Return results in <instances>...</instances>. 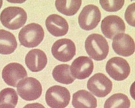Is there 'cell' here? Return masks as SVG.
<instances>
[{"instance_id": "cell-10", "label": "cell", "mask_w": 135, "mask_h": 108, "mask_svg": "<svg viewBox=\"0 0 135 108\" xmlns=\"http://www.w3.org/2000/svg\"><path fill=\"white\" fill-rule=\"evenodd\" d=\"M101 28L102 33L107 38L113 39L117 35L123 33L126 27L123 19L118 16L109 15L102 21Z\"/></svg>"}, {"instance_id": "cell-23", "label": "cell", "mask_w": 135, "mask_h": 108, "mask_svg": "<svg viewBox=\"0 0 135 108\" xmlns=\"http://www.w3.org/2000/svg\"><path fill=\"white\" fill-rule=\"evenodd\" d=\"M135 3L129 5L126 10L125 18L127 23L130 26L135 27Z\"/></svg>"}, {"instance_id": "cell-13", "label": "cell", "mask_w": 135, "mask_h": 108, "mask_svg": "<svg viewBox=\"0 0 135 108\" xmlns=\"http://www.w3.org/2000/svg\"><path fill=\"white\" fill-rule=\"evenodd\" d=\"M113 39L112 47L117 54L124 57H128L134 53V42L129 35L120 33L116 36Z\"/></svg>"}, {"instance_id": "cell-22", "label": "cell", "mask_w": 135, "mask_h": 108, "mask_svg": "<svg viewBox=\"0 0 135 108\" xmlns=\"http://www.w3.org/2000/svg\"><path fill=\"white\" fill-rule=\"evenodd\" d=\"M103 9L109 12H114L120 9L123 6L124 0H100Z\"/></svg>"}, {"instance_id": "cell-17", "label": "cell", "mask_w": 135, "mask_h": 108, "mask_svg": "<svg viewBox=\"0 0 135 108\" xmlns=\"http://www.w3.org/2000/svg\"><path fill=\"white\" fill-rule=\"evenodd\" d=\"M17 42L14 35L9 32L0 30V54L8 55L13 52Z\"/></svg>"}, {"instance_id": "cell-8", "label": "cell", "mask_w": 135, "mask_h": 108, "mask_svg": "<svg viewBox=\"0 0 135 108\" xmlns=\"http://www.w3.org/2000/svg\"><path fill=\"white\" fill-rule=\"evenodd\" d=\"M101 13L99 8L93 4L85 6L78 17V22L82 29L91 30L95 28L100 20Z\"/></svg>"}, {"instance_id": "cell-3", "label": "cell", "mask_w": 135, "mask_h": 108, "mask_svg": "<svg viewBox=\"0 0 135 108\" xmlns=\"http://www.w3.org/2000/svg\"><path fill=\"white\" fill-rule=\"evenodd\" d=\"M44 32L42 26L39 24L32 23L23 27L18 34L21 44L28 48H33L38 45L42 41Z\"/></svg>"}, {"instance_id": "cell-4", "label": "cell", "mask_w": 135, "mask_h": 108, "mask_svg": "<svg viewBox=\"0 0 135 108\" xmlns=\"http://www.w3.org/2000/svg\"><path fill=\"white\" fill-rule=\"evenodd\" d=\"M70 95L65 87L54 85L50 87L45 94L47 105L51 108H65L69 104Z\"/></svg>"}, {"instance_id": "cell-11", "label": "cell", "mask_w": 135, "mask_h": 108, "mask_svg": "<svg viewBox=\"0 0 135 108\" xmlns=\"http://www.w3.org/2000/svg\"><path fill=\"white\" fill-rule=\"evenodd\" d=\"M27 76V73L24 67L17 63H10L3 68L2 77L8 85L15 87L21 79Z\"/></svg>"}, {"instance_id": "cell-9", "label": "cell", "mask_w": 135, "mask_h": 108, "mask_svg": "<svg viewBox=\"0 0 135 108\" xmlns=\"http://www.w3.org/2000/svg\"><path fill=\"white\" fill-rule=\"evenodd\" d=\"M51 52L54 57L57 60L67 62L71 60L75 55V46L70 39H59L54 43L51 48Z\"/></svg>"}, {"instance_id": "cell-26", "label": "cell", "mask_w": 135, "mask_h": 108, "mask_svg": "<svg viewBox=\"0 0 135 108\" xmlns=\"http://www.w3.org/2000/svg\"><path fill=\"white\" fill-rule=\"evenodd\" d=\"M2 2L3 1L2 0H0V9L2 6Z\"/></svg>"}, {"instance_id": "cell-19", "label": "cell", "mask_w": 135, "mask_h": 108, "mask_svg": "<svg viewBox=\"0 0 135 108\" xmlns=\"http://www.w3.org/2000/svg\"><path fill=\"white\" fill-rule=\"evenodd\" d=\"M81 0H56L55 6L58 11L67 16L76 14L81 4Z\"/></svg>"}, {"instance_id": "cell-12", "label": "cell", "mask_w": 135, "mask_h": 108, "mask_svg": "<svg viewBox=\"0 0 135 108\" xmlns=\"http://www.w3.org/2000/svg\"><path fill=\"white\" fill-rule=\"evenodd\" d=\"M94 64L92 60L89 57L84 56L76 58L72 63L70 70L74 78L82 80L89 77L92 73Z\"/></svg>"}, {"instance_id": "cell-14", "label": "cell", "mask_w": 135, "mask_h": 108, "mask_svg": "<svg viewBox=\"0 0 135 108\" xmlns=\"http://www.w3.org/2000/svg\"><path fill=\"white\" fill-rule=\"evenodd\" d=\"M25 64L28 69L33 72H37L43 69L47 63V56L42 50L38 49L30 51L25 58Z\"/></svg>"}, {"instance_id": "cell-5", "label": "cell", "mask_w": 135, "mask_h": 108, "mask_svg": "<svg viewBox=\"0 0 135 108\" xmlns=\"http://www.w3.org/2000/svg\"><path fill=\"white\" fill-rule=\"evenodd\" d=\"M42 88L40 82L31 77L20 80L17 86L18 94L23 99L28 101L34 100L41 96Z\"/></svg>"}, {"instance_id": "cell-6", "label": "cell", "mask_w": 135, "mask_h": 108, "mask_svg": "<svg viewBox=\"0 0 135 108\" xmlns=\"http://www.w3.org/2000/svg\"><path fill=\"white\" fill-rule=\"evenodd\" d=\"M112 87L111 81L105 75L100 73L91 76L87 83L88 89L98 97L106 96L110 92Z\"/></svg>"}, {"instance_id": "cell-16", "label": "cell", "mask_w": 135, "mask_h": 108, "mask_svg": "<svg viewBox=\"0 0 135 108\" xmlns=\"http://www.w3.org/2000/svg\"><path fill=\"white\" fill-rule=\"evenodd\" d=\"M72 104L75 108H96V98L91 93L84 90H79L73 94Z\"/></svg>"}, {"instance_id": "cell-24", "label": "cell", "mask_w": 135, "mask_h": 108, "mask_svg": "<svg viewBox=\"0 0 135 108\" xmlns=\"http://www.w3.org/2000/svg\"><path fill=\"white\" fill-rule=\"evenodd\" d=\"M23 108H45L42 104L35 103L29 104L26 105Z\"/></svg>"}, {"instance_id": "cell-1", "label": "cell", "mask_w": 135, "mask_h": 108, "mask_svg": "<svg viewBox=\"0 0 135 108\" xmlns=\"http://www.w3.org/2000/svg\"><path fill=\"white\" fill-rule=\"evenodd\" d=\"M85 48L88 55L97 61L105 59L109 51V46L105 38L102 35L93 33L89 35L85 42Z\"/></svg>"}, {"instance_id": "cell-15", "label": "cell", "mask_w": 135, "mask_h": 108, "mask_svg": "<svg viewBox=\"0 0 135 108\" xmlns=\"http://www.w3.org/2000/svg\"><path fill=\"white\" fill-rule=\"evenodd\" d=\"M45 24L49 32L55 36H64L68 31L69 25L66 20L57 14L49 15L46 19Z\"/></svg>"}, {"instance_id": "cell-21", "label": "cell", "mask_w": 135, "mask_h": 108, "mask_svg": "<svg viewBox=\"0 0 135 108\" xmlns=\"http://www.w3.org/2000/svg\"><path fill=\"white\" fill-rule=\"evenodd\" d=\"M18 99L16 91L12 88H6L0 92V105L7 104L15 107L17 104Z\"/></svg>"}, {"instance_id": "cell-2", "label": "cell", "mask_w": 135, "mask_h": 108, "mask_svg": "<svg viewBox=\"0 0 135 108\" xmlns=\"http://www.w3.org/2000/svg\"><path fill=\"white\" fill-rule=\"evenodd\" d=\"M27 16L26 12L22 8L18 7H9L2 12L0 19L2 24L11 30L18 29L25 23Z\"/></svg>"}, {"instance_id": "cell-7", "label": "cell", "mask_w": 135, "mask_h": 108, "mask_svg": "<svg viewBox=\"0 0 135 108\" xmlns=\"http://www.w3.org/2000/svg\"><path fill=\"white\" fill-rule=\"evenodd\" d=\"M106 70L113 79L117 81L127 78L130 72V68L127 61L121 57H114L109 59L106 66Z\"/></svg>"}, {"instance_id": "cell-18", "label": "cell", "mask_w": 135, "mask_h": 108, "mask_svg": "<svg viewBox=\"0 0 135 108\" xmlns=\"http://www.w3.org/2000/svg\"><path fill=\"white\" fill-rule=\"evenodd\" d=\"M52 75L56 81L64 84H71L75 79L71 73L70 66L66 64L56 66L53 70Z\"/></svg>"}, {"instance_id": "cell-20", "label": "cell", "mask_w": 135, "mask_h": 108, "mask_svg": "<svg viewBox=\"0 0 135 108\" xmlns=\"http://www.w3.org/2000/svg\"><path fill=\"white\" fill-rule=\"evenodd\" d=\"M130 101L128 97L121 93L115 94L105 101L104 108H129Z\"/></svg>"}, {"instance_id": "cell-25", "label": "cell", "mask_w": 135, "mask_h": 108, "mask_svg": "<svg viewBox=\"0 0 135 108\" xmlns=\"http://www.w3.org/2000/svg\"><path fill=\"white\" fill-rule=\"evenodd\" d=\"M14 107L12 106L4 104L0 105V108H15Z\"/></svg>"}]
</instances>
